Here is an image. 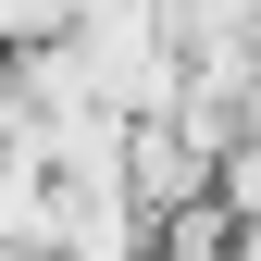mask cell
<instances>
[{"instance_id":"6da1fadb","label":"cell","mask_w":261,"mask_h":261,"mask_svg":"<svg viewBox=\"0 0 261 261\" xmlns=\"http://www.w3.org/2000/svg\"><path fill=\"white\" fill-rule=\"evenodd\" d=\"M62 25H75V0H0V38L13 50H50Z\"/></svg>"}]
</instances>
